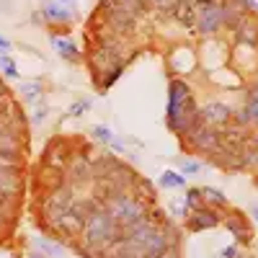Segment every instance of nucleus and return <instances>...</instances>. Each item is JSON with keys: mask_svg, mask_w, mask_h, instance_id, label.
Returning <instances> with one entry per match:
<instances>
[{"mask_svg": "<svg viewBox=\"0 0 258 258\" xmlns=\"http://www.w3.org/2000/svg\"><path fill=\"white\" fill-rule=\"evenodd\" d=\"M225 225H227V230L235 235V240L238 243H248L250 240V235H253V230H250V222H248V217L243 212H230L227 217H225Z\"/></svg>", "mask_w": 258, "mask_h": 258, "instance_id": "obj_11", "label": "nucleus"}, {"mask_svg": "<svg viewBox=\"0 0 258 258\" xmlns=\"http://www.w3.org/2000/svg\"><path fill=\"white\" fill-rule=\"evenodd\" d=\"M202 36H214L225 29V21H222V11L220 3L217 6H209V8H197V24H194Z\"/></svg>", "mask_w": 258, "mask_h": 258, "instance_id": "obj_5", "label": "nucleus"}, {"mask_svg": "<svg viewBox=\"0 0 258 258\" xmlns=\"http://www.w3.org/2000/svg\"><path fill=\"white\" fill-rule=\"evenodd\" d=\"M88 111H91V101H78L75 106H70L68 116H83V114H88Z\"/></svg>", "mask_w": 258, "mask_h": 258, "instance_id": "obj_22", "label": "nucleus"}, {"mask_svg": "<svg viewBox=\"0 0 258 258\" xmlns=\"http://www.w3.org/2000/svg\"><path fill=\"white\" fill-rule=\"evenodd\" d=\"M253 217H255V220H258V207H255V209H253Z\"/></svg>", "mask_w": 258, "mask_h": 258, "instance_id": "obj_32", "label": "nucleus"}, {"mask_svg": "<svg viewBox=\"0 0 258 258\" xmlns=\"http://www.w3.org/2000/svg\"><path fill=\"white\" fill-rule=\"evenodd\" d=\"M183 204L188 207V212L199 209V207H207V204H204V197H202V188H188V191H186Z\"/></svg>", "mask_w": 258, "mask_h": 258, "instance_id": "obj_19", "label": "nucleus"}, {"mask_svg": "<svg viewBox=\"0 0 258 258\" xmlns=\"http://www.w3.org/2000/svg\"><path fill=\"white\" fill-rule=\"evenodd\" d=\"M147 6L160 11V13H170V8L176 6V0H147Z\"/></svg>", "mask_w": 258, "mask_h": 258, "instance_id": "obj_21", "label": "nucleus"}, {"mask_svg": "<svg viewBox=\"0 0 258 258\" xmlns=\"http://www.w3.org/2000/svg\"><path fill=\"white\" fill-rule=\"evenodd\" d=\"M243 114L248 116L250 129H258V98H245V103H243Z\"/></svg>", "mask_w": 258, "mask_h": 258, "instance_id": "obj_18", "label": "nucleus"}, {"mask_svg": "<svg viewBox=\"0 0 258 258\" xmlns=\"http://www.w3.org/2000/svg\"><path fill=\"white\" fill-rule=\"evenodd\" d=\"M220 0H197V3H194V8H209V6H217Z\"/></svg>", "mask_w": 258, "mask_h": 258, "instance_id": "obj_26", "label": "nucleus"}, {"mask_svg": "<svg viewBox=\"0 0 258 258\" xmlns=\"http://www.w3.org/2000/svg\"><path fill=\"white\" fill-rule=\"evenodd\" d=\"M73 150H75V147H70V140L54 137V140L47 145V150H44V160H41V163L64 168V165H68V160H70V155H73Z\"/></svg>", "mask_w": 258, "mask_h": 258, "instance_id": "obj_9", "label": "nucleus"}, {"mask_svg": "<svg viewBox=\"0 0 258 258\" xmlns=\"http://www.w3.org/2000/svg\"><path fill=\"white\" fill-rule=\"evenodd\" d=\"M194 3H197V0H176V6H191L194 8Z\"/></svg>", "mask_w": 258, "mask_h": 258, "instance_id": "obj_30", "label": "nucleus"}, {"mask_svg": "<svg viewBox=\"0 0 258 258\" xmlns=\"http://www.w3.org/2000/svg\"><path fill=\"white\" fill-rule=\"evenodd\" d=\"M29 258H41V255H29Z\"/></svg>", "mask_w": 258, "mask_h": 258, "instance_id": "obj_33", "label": "nucleus"}, {"mask_svg": "<svg viewBox=\"0 0 258 258\" xmlns=\"http://www.w3.org/2000/svg\"><path fill=\"white\" fill-rule=\"evenodd\" d=\"M11 49V41L3 36V34H0V52H8Z\"/></svg>", "mask_w": 258, "mask_h": 258, "instance_id": "obj_27", "label": "nucleus"}, {"mask_svg": "<svg viewBox=\"0 0 258 258\" xmlns=\"http://www.w3.org/2000/svg\"><path fill=\"white\" fill-rule=\"evenodd\" d=\"M150 199L145 197H137L135 191H126V194H119V197H111V199H106L101 207L109 212V217L119 225V227H126V225H132L137 220H142L145 214L150 212Z\"/></svg>", "mask_w": 258, "mask_h": 258, "instance_id": "obj_3", "label": "nucleus"}, {"mask_svg": "<svg viewBox=\"0 0 258 258\" xmlns=\"http://www.w3.org/2000/svg\"><path fill=\"white\" fill-rule=\"evenodd\" d=\"M222 258H238V245H235V243L227 245V248L222 250Z\"/></svg>", "mask_w": 258, "mask_h": 258, "instance_id": "obj_25", "label": "nucleus"}, {"mask_svg": "<svg viewBox=\"0 0 258 258\" xmlns=\"http://www.w3.org/2000/svg\"><path fill=\"white\" fill-rule=\"evenodd\" d=\"M197 119H199V103H197L191 85L181 78H173L168 83V106H165L168 129L181 140Z\"/></svg>", "mask_w": 258, "mask_h": 258, "instance_id": "obj_1", "label": "nucleus"}, {"mask_svg": "<svg viewBox=\"0 0 258 258\" xmlns=\"http://www.w3.org/2000/svg\"><path fill=\"white\" fill-rule=\"evenodd\" d=\"M54 3H57V6H62V8H68V11H73V8H75L73 0H54Z\"/></svg>", "mask_w": 258, "mask_h": 258, "instance_id": "obj_28", "label": "nucleus"}, {"mask_svg": "<svg viewBox=\"0 0 258 258\" xmlns=\"http://www.w3.org/2000/svg\"><path fill=\"white\" fill-rule=\"evenodd\" d=\"M52 47H54V52H57L64 62H70V64H80V62H83V52L75 47V41L68 39V36L52 34Z\"/></svg>", "mask_w": 258, "mask_h": 258, "instance_id": "obj_12", "label": "nucleus"}, {"mask_svg": "<svg viewBox=\"0 0 258 258\" xmlns=\"http://www.w3.org/2000/svg\"><path fill=\"white\" fill-rule=\"evenodd\" d=\"M83 248L85 255L88 258H109V248L121 238V227L109 217V212H106L101 204L85 217V225H83Z\"/></svg>", "mask_w": 258, "mask_h": 258, "instance_id": "obj_2", "label": "nucleus"}, {"mask_svg": "<svg viewBox=\"0 0 258 258\" xmlns=\"http://www.w3.org/2000/svg\"><path fill=\"white\" fill-rule=\"evenodd\" d=\"M41 13H44L47 24H52V26H59L62 31H68V26H70V18H73V11L62 8V6H57V3H54V0H49V3H44Z\"/></svg>", "mask_w": 258, "mask_h": 258, "instance_id": "obj_13", "label": "nucleus"}, {"mask_svg": "<svg viewBox=\"0 0 258 258\" xmlns=\"http://www.w3.org/2000/svg\"><path fill=\"white\" fill-rule=\"evenodd\" d=\"M253 186H255V188H258V173H255V176H253Z\"/></svg>", "mask_w": 258, "mask_h": 258, "instance_id": "obj_31", "label": "nucleus"}, {"mask_svg": "<svg viewBox=\"0 0 258 258\" xmlns=\"http://www.w3.org/2000/svg\"><path fill=\"white\" fill-rule=\"evenodd\" d=\"M160 186L163 188H183L186 178H183V173H176V170H165L160 176Z\"/></svg>", "mask_w": 258, "mask_h": 258, "instance_id": "obj_16", "label": "nucleus"}, {"mask_svg": "<svg viewBox=\"0 0 258 258\" xmlns=\"http://www.w3.org/2000/svg\"><path fill=\"white\" fill-rule=\"evenodd\" d=\"M232 36H235V44L258 49V13H245L232 26Z\"/></svg>", "mask_w": 258, "mask_h": 258, "instance_id": "obj_7", "label": "nucleus"}, {"mask_svg": "<svg viewBox=\"0 0 258 258\" xmlns=\"http://www.w3.org/2000/svg\"><path fill=\"white\" fill-rule=\"evenodd\" d=\"M186 150H194V153H202V155H214L217 150L222 147V129H214L207 121H202V116L191 124V129L181 137Z\"/></svg>", "mask_w": 258, "mask_h": 258, "instance_id": "obj_4", "label": "nucleus"}, {"mask_svg": "<svg viewBox=\"0 0 258 258\" xmlns=\"http://www.w3.org/2000/svg\"><path fill=\"white\" fill-rule=\"evenodd\" d=\"M93 137L98 140V145H106V147H109L116 137H114V132H111V129L109 126H103V124H98V126H93Z\"/></svg>", "mask_w": 258, "mask_h": 258, "instance_id": "obj_20", "label": "nucleus"}, {"mask_svg": "<svg viewBox=\"0 0 258 258\" xmlns=\"http://www.w3.org/2000/svg\"><path fill=\"white\" fill-rule=\"evenodd\" d=\"M47 106L44 103H36V111H34V124H41V121H44V116H47Z\"/></svg>", "mask_w": 258, "mask_h": 258, "instance_id": "obj_23", "label": "nucleus"}, {"mask_svg": "<svg viewBox=\"0 0 258 258\" xmlns=\"http://www.w3.org/2000/svg\"><path fill=\"white\" fill-rule=\"evenodd\" d=\"M232 109L227 103H222V101H209V103H204V106H199V116H202V121H207L209 126H214V129H225V126H230L232 124Z\"/></svg>", "mask_w": 258, "mask_h": 258, "instance_id": "obj_6", "label": "nucleus"}, {"mask_svg": "<svg viewBox=\"0 0 258 258\" xmlns=\"http://www.w3.org/2000/svg\"><path fill=\"white\" fill-rule=\"evenodd\" d=\"M160 258H181V255H178V250H176V248H168Z\"/></svg>", "mask_w": 258, "mask_h": 258, "instance_id": "obj_29", "label": "nucleus"}, {"mask_svg": "<svg viewBox=\"0 0 258 258\" xmlns=\"http://www.w3.org/2000/svg\"><path fill=\"white\" fill-rule=\"evenodd\" d=\"M36 181L41 188H47V191H54L59 186L68 183V176H64V168H57V165H47V163H41L39 170H36Z\"/></svg>", "mask_w": 258, "mask_h": 258, "instance_id": "obj_10", "label": "nucleus"}, {"mask_svg": "<svg viewBox=\"0 0 258 258\" xmlns=\"http://www.w3.org/2000/svg\"><path fill=\"white\" fill-rule=\"evenodd\" d=\"M24 98H26V103H31V106H36V103H41V93H44V88H41V83H24Z\"/></svg>", "mask_w": 258, "mask_h": 258, "instance_id": "obj_15", "label": "nucleus"}, {"mask_svg": "<svg viewBox=\"0 0 258 258\" xmlns=\"http://www.w3.org/2000/svg\"><path fill=\"white\" fill-rule=\"evenodd\" d=\"M183 173H186V176L199 173V163H197V160H186V163H183Z\"/></svg>", "mask_w": 258, "mask_h": 258, "instance_id": "obj_24", "label": "nucleus"}, {"mask_svg": "<svg viewBox=\"0 0 258 258\" xmlns=\"http://www.w3.org/2000/svg\"><path fill=\"white\" fill-rule=\"evenodd\" d=\"M202 197H204V204L207 207H214V209H227V197L222 191L212 188V186H204L202 188Z\"/></svg>", "mask_w": 258, "mask_h": 258, "instance_id": "obj_14", "label": "nucleus"}, {"mask_svg": "<svg viewBox=\"0 0 258 258\" xmlns=\"http://www.w3.org/2000/svg\"><path fill=\"white\" fill-rule=\"evenodd\" d=\"M0 70H3L6 78L16 80L18 78V68H16V59L8 54V52H0Z\"/></svg>", "mask_w": 258, "mask_h": 258, "instance_id": "obj_17", "label": "nucleus"}, {"mask_svg": "<svg viewBox=\"0 0 258 258\" xmlns=\"http://www.w3.org/2000/svg\"><path fill=\"white\" fill-rule=\"evenodd\" d=\"M222 222V214L212 207H199L186 214V227L191 232H202V230H214Z\"/></svg>", "mask_w": 258, "mask_h": 258, "instance_id": "obj_8", "label": "nucleus"}]
</instances>
